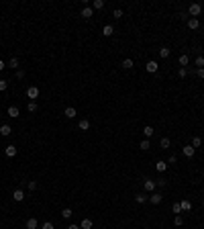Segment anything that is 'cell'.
<instances>
[{
    "mask_svg": "<svg viewBox=\"0 0 204 229\" xmlns=\"http://www.w3.org/2000/svg\"><path fill=\"white\" fill-rule=\"evenodd\" d=\"M139 147H141V149H143V151H147V149H149V147H151V141H149V139H143V141H141V143H139Z\"/></svg>",
    "mask_w": 204,
    "mask_h": 229,
    "instance_id": "25",
    "label": "cell"
},
{
    "mask_svg": "<svg viewBox=\"0 0 204 229\" xmlns=\"http://www.w3.org/2000/svg\"><path fill=\"white\" fill-rule=\"evenodd\" d=\"M178 74H180V78H186V76H188V70H186V68H180V70H178Z\"/></svg>",
    "mask_w": 204,
    "mask_h": 229,
    "instance_id": "38",
    "label": "cell"
},
{
    "mask_svg": "<svg viewBox=\"0 0 204 229\" xmlns=\"http://www.w3.org/2000/svg\"><path fill=\"white\" fill-rule=\"evenodd\" d=\"M135 200L139 203V205H143V203H147V200H149V196L143 195V192H139V195H135Z\"/></svg>",
    "mask_w": 204,
    "mask_h": 229,
    "instance_id": "17",
    "label": "cell"
},
{
    "mask_svg": "<svg viewBox=\"0 0 204 229\" xmlns=\"http://www.w3.org/2000/svg\"><path fill=\"white\" fill-rule=\"evenodd\" d=\"M155 184H157V186H161V188H163V186H167V180H163V178H159V180H157V182H155Z\"/></svg>",
    "mask_w": 204,
    "mask_h": 229,
    "instance_id": "41",
    "label": "cell"
},
{
    "mask_svg": "<svg viewBox=\"0 0 204 229\" xmlns=\"http://www.w3.org/2000/svg\"><path fill=\"white\" fill-rule=\"evenodd\" d=\"M200 145H202V139H200V137H198V135H196V137H194V139H192V147H194V149H196V147H200Z\"/></svg>",
    "mask_w": 204,
    "mask_h": 229,
    "instance_id": "32",
    "label": "cell"
},
{
    "mask_svg": "<svg viewBox=\"0 0 204 229\" xmlns=\"http://www.w3.org/2000/svg\"><path fill=\"white\" fill-rule=\"evenodd\" d=\"M6 114L10 117V119H17V117H21V110H18V106H8V110H6Z\"/></svg>",
    "mask_w": 204,
    "mask_h": 229,
    "instance_id": "4",
    "label": "cell"
},
{
    "mask_svg": "<svg viewBox=\"0 0 204 229\" xmlns=\"http://www.w3.org/2000/svg\"><path fill=\"white\" fill-rule=\"evenodd\" d=\"M196 76H198L200 80H204V68H198V70H196Z\"/></svg>",
    "mask_w": 204,
    "mask_h": 229,
    "instance_id": "40",
    "label": "cell"
},
{
    "mask_svg": "<svg viewBox=\"0 0 204 229\" xmlns=\"http://www.w3.org/2000/svg\"><path fill=\"white\" fill-rule=\"evenodd\" d=\"M174 225H176V227H182V225H184V217H182V215H176V219H174Z\"/></svg>",
    "mask_w": 204,
    "mask_h": 229,
    "instance_id": "30",
    "label": "cell"
},
{
    "mask_svg": "<svg viewBox=\"0 0 204 229\" xmlns=\"http://www.w3.org/2000/svg\"><path fill=\"white\" fill-rule=\"evenodd\" d=\"M37 227H39V223H37V219H35V217L27 219V229H37Z\"/></svg>",
    "mask_w": 204,
    "mask_h": 229,
    "instance_id": "19",
    "label": "cell"
},
{
    "mask_svg": "<svg viewBox=\"0 0 204 229\" xmlns=\"http://www.w3.org/2000/svg\"><path fill=\"white\" fill-rule=\"evenodd\" d=\"M63 114H65L68 119H74V117H76V114H78V113H76V109H74V106H68V109L63 110Z\"/></svg>",
    "mask_w": 204,
    "mask_h": 229,
    "instance_id": "15",
    "label": "cell"
},
{
    "mask_svg": "<svg viewBox=\"0 0 204 229\" xmlns=\"http://www.w3.org/2000/svg\"><path fill=\"white\" fill-rule=\"evenodd\" d=\"M178 63H180L182 68H184V66H188V55H186V53H182V55L178 57Z\"/></svg>",
    "mask_w": 204,
    "mask_h": 229,
    "instance_id": "26",
    "label": "cell"
},
{
    "mask_svg": "<svg viewBox=\"0 0 204 229\" xmlns=\"http://www.w3.org/2000/svg\"><path fill=\"white\" fill-rule=\"evenodd\" d=\"M112 17H114V18H123V10H120V8H114V10H112Z\"/></svg>",
    "mask_w": 204,
    "mask_h": 229,
    "instance_id": "34",
    "label": "cell"
},
{
    "mask_svg": "<svg viewBox=\"0 0 204 229\" xmlns=\"http://www.w3.org/2000/svg\"><path fill=\"white\" fill-rule=\"evenodd\" d=\"M10 133H12V127L10 125H2V127H0V135H2V137H8Z\"/></svg>",
    "mask_w": 204,
    "mask_h": 229,
    "instance_id": "9",
    "label": "cell"
},
{
    "mask_svg": "<svg viewBox=\"0 0 204 229\" xmlns=\"http://www.w3.org/2000/svg\"><path fill=\"white\" fill-rule=\"evenodd\" d=\"M159 145H161V149H167V147H170V145H171V141H170V139H167V137H161V141H159Z\"/></svg>",
    "mask_w": 204,
    "mask_h": 229,
    "instance_id": "28",
    "label": "cell"
},
{
    "mask_svg": "<svg viewBox=\"0 0 204 229\" xmlns=\"http://www.w3.org/2000/svg\"><path fill=\"white\" fill-rule=\"evenodd\" d=\"M155 170H157V172H165V170H167V162L159 160L157 164H155Z\"/></svg>",
    "mask_w": 204,
    "mask_h": 229,
    "instance_id": "16",
    "label": "cell"
},
{
    "mask_svg": "<svg viewBox=\"0 0 204 229\" xmlns=\"http://www.w3.org/2000/svg\"><path fill=\"white\" fill-rule=\"evenodd\" d=\"M153 133H155V131H153V127H151V125L143 127V135H145V139H151V137H153Z\"/></svg>",
    "mask_w": 204,
    "mask_h": 229,
    "instance_id": "12",
    "label": "cell"
},
{
    "mask_svg": "<svg viewBox=\"0 0 204 229\" xmlns=\"http://www.w3.org/2000/svg\"><path fill=\"white\" fill-rule=\"evenodd\" d=\"M145 70H147L149 74H155V72L159 70V63H157V62H153V59H151V62H147V63H145Z\"/></svg>",
    "mask_w": 204,
    "mask_h": 229,
    "instance_id": "3",
    "label": "cell"
},
{
    "mask_svg": "<svg viewBox=\"0 0 204 229\" xmlns=\"http://www.w3.org/2000/svg\"><path fill=\"white\" fill-rule=\"evenodd\" d=\"M27 186H29V190H37V182H35V180H29Z\"/></svg>",
    "mask_w": 204,
    "mask_h": 229,
    "instance_id": "35",
    "label": "cell"
},
{
    "mask_svg": "<svg viewBox=\"0 0 204 229\" xmlns=\"http://www.w3.org/2000/svg\"><path fill=\"white\" fill-rule=\"evenodd\" d=\"M72 215H74V211H72V209H63V211H61V217H63V219H69Z\"/></svg>",
    "mask_w": 204,
    "mask_h": 229,
    "instance_id": "31",
    "label": "cell"
},
{
    "mask_svg": "<svg viewBox=\"0 0 204 229\" xmlns=\"http://www.w3.org/2000/svg\"><path fill=\"white\" fill-rule=\"evenodd\" d=\"M170 53H171V49H167V47H159V57H170Z\"/></svg>",
    "mask_w": 204,
    "mask_h": 229,
    "instance_id": "22",
    "label": "cell"
},
{
    "mask_svg": "<svg viewBox=\"0 0 204 229\" xmlns=\"http://www.w3.org/2000/svg\"><path fill=\"white\" fill-rule=\"evenodd\" d=\"M4 68H6V63L2 62V59H0V72H2V70H4Z\"/></svg>",
    "mask_w": 204,
    "mask_h": 229,
    "instance_id": "43",
    "label": "cell"
},
{
    "mask_svg": "<svg viewBox=\"0 0 204 229\" xmlns=\"http://www.w3.org/2000/svg\"><path fill=\"white\" fill-rule=\"evenodd\" d=\"M194 154H196V149H194L192 145H184V155H186V158H194Z\"/></svg>",
    "mask_w": 204,
    "mask_h": 229,
    "instance_id": "11",
    "label": "cell"
},
{
    "mask_svg": "<svg viewBox=\"0 0 204 229\" xmlns=\"http://www.w3.org/2000/svg\"><path fill=\"white\" fill-rule=\"evenodd\" d=\"M80 229H92V219H82V223H80Z\"/></svg>",
    "mask_w": 204,
    "mask_h": 229,
    "instance_id": "18",
    "label": "cell"
},
{
    "mask_svg": "<svg viewBox=\"0 0 204 229\" xmlns=\"http://www.w3.org/2000/svg\"><path fill=\"white\" fill-rule=\"evenodd\" d=\"M8 68H12V70H18V68H21V62H18V57H10V62H8Z\"/></svg>",
    "mask_w": 204,
    "mask_h": 229,
    "instance_id": "14",
    "label": "cell"
},
{
    "mask_svg": "<svg viewBox=\"0 0 204 229\" xmlns=\"http://www.w3.org/2000/svg\"><path fill=\"white\" fill-rule=\"evenodd\" d=\"M27 98L37 100V98H39V88H37V86H29L27 88Z\"/></svg>",
    "mask_w": 204,
    "mask_h": 229,
    "instance_id": "2",
    "label": "cell"
},
{
    "mask_svg": "<svg viewBox=\"0 0 204 229\" xmlns=\"http://www.w3.org/2000/svg\"><path fill=\"white\" fill-rule=\"evenodd\" d=\"M78 127L82 129V131H88V129H90V121H88V119H82V121L78 123Z\"/></svg>",
    "mask_w": 204,
    "mask_h": 229,
    "instance_id": "20",
    "label": "cell"
},
{
    "mask_svg": "<svg viewBox=\"0 0 204 229\" xmlns=\"http://www.w3.org/2000/svg\"><path fill=\"white\" fill-rule=\"evenodd\" d=\"M196 66H198V68H202V66H204V57H202V55L196 57Z\"/></svg>",
    "mask_w": 204,
    "mask_h": 229,
    "instance_id": "39",
    "label": "cell"
},
{
    "mask_svg": "<svg viewBox=\"0 0 204 229\" xmlns=\"http://www.w3.org/2000/svg\"><path fill=\"white\" fill-rule=\"evenodd\" d=\"M171 211L176 213V215H180V213H182V207H180V203H174V207H171Z\"/></svg>",
    "mask_w": 204,
    "mask_h": 229,
    "instance_id": "33",
    "label": "cell"
},
{
    "mask_svg": "<svg viewBox=\"0 0 204 229\" xmlns=\"http://www.w3.org/2000/svg\"><path fill=\"white\" fill-rule=\"evenodd\" d=\"M143 186H145V190H147V192H153L157 184H155V180H151V178H145V182H143Z\"/></svg>",
    "mask_w": 204,
    "mask_h": 229,
    "instance_id": "5",
    "label": "cell"
},
{
    "mask_svg": "<svg viewBox=\"0 0 204 229\" xmlns=\"http://www.w3.org/2000/svg\"><path fill=\"white\" fill-rule=\"evenodd\" d=\"M12 199L17 200V203H23V200H25V192H23L21 188H17L14 192H12Z\"/></svg>",
    "mask_w": 204,
    "mask_h": 229,
    "instance_id": "7",
    "label": "cell"
},
{
    "mask_svg": "<svg viewBox=\"0 0 204 229\" xmlns=\"http://www.w3.org/2000/svg\"><path fill=\"white\" fill-rule=\"evenodd\" d=\"M17 78H18V80H23V78H25V72H23V70H17Z\"/></svg>",
    "mask_w": 204,
    "mask_h": 229,
    "instance_id": "42",
    "label": "cell"
},
{
    "mask_svg": "<svg viewBox=\"0 0 204 229\" xmlns=\"http://www.w3.org/2000/svg\"><path fill=\"white\" fill-rule=\"evenodd\" d=\"M200 27V18H190L188 21V29H198Z\"/></svg>",
    "mask_w": 204,
    "mask_h": 229,
    "instance_id": "21",
    "label": "cell"
},
{
    "mask_svg": "<svg viewBox=\"0 0 204 229\" xmlns=\"http://www.w3.org/2000/svg\"><path fill=\"white\" fill-rule=\"evenodd\" d=\"M6 88H8V82H6V80H0V92H4Z\"/></svg>",
    "mask_w": 204,
    "mask_h": 229,
    "instance_id": "37",
    "label": "cell"
},
{
    "mask_svg": "<svg viewBox=\"0 0 204 229\" xmlns=\"http://www.w3.org/2000/svg\"><path fill=\"white\" fill-rule=\"evenodd\" d=\"M188 12L192 14V18H198V17H200V12H202V6L194 2V4H190V6H188Z\"/></svg>",
    "mask_w": 204,
    "mask_h": 229,
    "instance_id": "1",
    "label": "cell"
},
{
    "mask_svg": "<svg viewBox=\"0 0 204 229\" xmlns=\"http://www.w3.org/2000/svg\"><path fill=\"white\" fill-rule=\"evenodd\" d=\"M92 8L102 10V8H104V0H94V2H92Z\"/></svg>",
    "mask_w": 204,
    "mask_h": 229,
    "instance_id": "24",
    "label": "cell"
},
{
    "mask_svg": "<svg viewBox=\"0 0 204 229\" xmlns=\"http://www.w3.org/2000/svg\"><path fill=\"white\" fill-rule=\"evenodd\" d=\"M180 207H182V211H190V209H192V203H190V200H186V199H184V200H182V203H180Z\"/></svg>",
    "mask_w": 204,
    "mask_h": 229,
    "instance_id": "23",
    "label": "cell"
},
{
    "mask_svg": "<svg viewBox=\"0 0 204 229\" xmlns=\"http://www.w3.org/2000/svg\"><path fill=\"white\" fill-rule=\"evenodd\" d=\"M27 110L29 113H35V110H37V100H31V102L27 104Z\"/></svg>",
    "mask_w": 204,
    "mask_h": 229,
    "instance_id": "29",
    "label": "cell"
},
{
    "mask_svg": "<svg viewBox=\"0 0 204 229\" xmlns=\"http://www.w3.org/2000/svg\"><path fill=\"white\" fill-rule=\"evenodd\" d=\"M41 229H55V227H53V223H51V221H45V223L41 225Z\"/></svg>",
    "mask_w": 204,
    "mask_h": 229,
    "instance_id": "36",
    "label": "cell"
},
{
    "mask_svg": "<svg viewBox=\"0 0 204 229\" xmlns=\"http://www.w3.org/2000/svg\"><path fill=\"white\" fill-rule=\"evenodd\" d=\"M92 12H94V8H92V6H84V8H82V17H84V18H90Z\"/></svg>",
    "mask_w": 204,
    "mask_h": 229,
    "instance_id": "13",
    "label": "cell"
},
{
    "mask_svg": "<svg viewBox=\"0 0 204 229\" xmlns=\"http://www.w3.org/2000/svg\"><path fill=\"white\" fill-rule=\"evenodd\" d=\"M133 66H135V63H133V59H131V57H127V59H123V68H125V70H131V68H133Z\"/></svg>",
    "mask_w": 204,
    "mask_h": 229,
    "instance_id": "27",
    "label": "cell"
},
{
    "mask_svg": "<svg viewBox=\"0 0 204 229\" xmlns=\"http://www.w3.org/2000/svg\"><path fill=\"white\" fill-rule=\"evenodd\" d=\"M68 229H80V225H74V223H72V225H69Z\"/></svg>",
    "mask_w": 204,
    "mask_h": 229,
    "instance_id": "44",
    "label": "cell"
},
{
    "mask_svg": "<svg viewBox=\"0 0 204 229\" xmlns=\"http://www.w3.org/2000/svg\"><path fill=\"white\" fill-rule=\"evenodd\" d=\"M112 33H114V27H112V25H104V27H102V35H104V37H110Z\"/></svg>",
    "mask_w": 204,
    "mask_h": 229,
    "instance_id": "10",
    "label": "cell"
},
{
    "mask_svg": "<svg viewBox=\"0 0 204 229\" xmlns=\"http://www.w3.org/2000/svg\"><path fill=\"white\" fill-rule=\"evenodd\" d=\"M149 200H151V205H159V203L163 200V195H161V192H151Z\"/></svg>",
    "mask_w": 204,
    "mask_h": 229,
    "instance_id": "6",
    "label": "cell"
},
{
    "mask_svg": "<svg viewBox=\"0 0 204 229\" xmlns=\"http://www.w3.org/2000/svg\"><path fill=\"white\" fill-rule=\"evenodd\" d=\"M202 207H204V200H202Z\"/></svg>",
    "mask_w": 204,
    "mask_h": 229,
    "instance_id": "45",
    "label": "cell"
},
{
    "mask_svg": "<svg viewBox=\"0 0 204 229\" xmlns=\"http://www.w3.org/2000/svg\"><path fill=\"white\" fill-rule=\"evenodd\" d=\"M4 154L8 155V158H14V155H17V145H6V147H4Z\"/></svg>",
    "mask_w": 204,
    "mask_h": 229,
    "instance_id": "8",
    "label": "cell"
}]
</instances>
